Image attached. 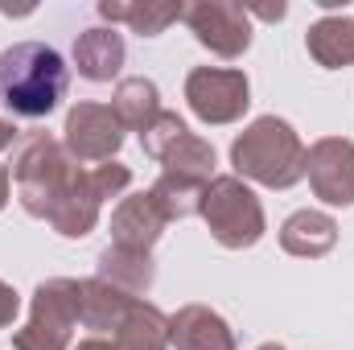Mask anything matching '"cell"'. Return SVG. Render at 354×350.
Returning a JSON list of instances; mask_svg holds the SVG:
<instances>
[{
  "mask_svg": "<svg viewBox=\"0 0 354 350\" xmlns=\"http://www.w3.org/2000/svg\"><path fill=\"white\" fill-rule=\"evenodd\" d=\"M185 103L202 124H235L252 107V83L231 66H194L185 75Z\"/></svg>",
  "mask_w": 354,
  "mask_h": 350,
  "instance_id": "7",
  "label": "cell"
},
{
  "mask_svg": "<svg viewBox=\"0 0 354 350\" xmlns=\"http://www.w3.org/2000/svg\"><path fill=\"white\" fill-rule=\"evenodd\" d=\"M17 313H21V297H17L12 284L0 280V330H8V326L17 322Z\"/></svg>",
  "mask_w": 354,
  "mask_h": 350,
  "instance_id": "24",
  "label": "cell"
},
{
  "mask_svg": "<svg viewBox=\"0 0 354 350\" xmlns=\"http://www.w3.org/2000/svg\"><path fill=\"white\" fill-rule=\"evenodd\" d=\"M161 165H165V174H174V177L198 181V185H210V181H214V165H218V157H214V145H210V140H202L198 132H185L181 140H174V145L165 149Z\"/></svg>",
  "mask_w": 354,
  "mask_h": 350,
  "instance_id": "21",
  "label": "cell"
},
{
  "mask_svg": "<svg viewBox=\"0 0 354 350\" xmlns=\"http://www.w3.org/2000/svg\"><path fill=\"white\" fill-rule=\"evenodd\" d=\"M75 66L87 83H111L124 66V37L111 25H95L75 37Z\"/></svg>",
  "mask_w": 354,
  "mask_h": 350,
  "instance_id": "14",
  "label": "cell"
},
{
  "mask_svg": "<svg viewBox=\"0 0 354 350\" xmlns=\"http://www.w3.org/2000/svg\"><path fill=\"white\" fill-rule=\"evenodd\" d=\"M79 326V280L54 276L33 288L29 322L12 334V350H66Z\"/></svg>",
  "mask_w": 354,
  "mask_h": 350,
  "instance_id": "5",
  "label": "cell"
},
{
  "mask_svg": "<svg viewBox=\"0 0 354 350\" xmlns=\"http://www.w3.org/2000/svg\"><path fill=\"white\" fill-rule=\"evenodd\" d=\"M99 280H107V284H115L120 293H128V297H140V293H149L153 288V280H157V268H153V252H132V248H103L99 252V272H95Z\"/></svg>",
  "mask_w": 354,
  "mask_h": 350,
  "instance_id": "16",
  "label": "cell"
},
{
  "mask_svg": "<svg viewBox=\"0 0 354 350\" xmlns=\"http://www.w3.org/2000/svg\"><path fill=\"white\" fill-rule=\"evenodd\" d=\"M338 243V223L326 214V210H297L284 219L280 227V248L288 256H301V260H322L326 252H334Z\"/></svg>",
  "mask_w": 354,
  "mask_h": 350,
  "instance_id": "13",
  "label": "cell"
},
{
  "mask_svg": "<svg viewBox=\"0 0 354 350\" xmlns=\"http://www.w3.org/2000/svg\"><path fill=\"white\" fill-rule=\"evenodd\" d=\"M12 140H17V128H12V124H8V120L0 116V153H4V149H8Z\"/></svg>",
  "mask_w": 354,
  "mask_h": 350,
  "instance_id": "27",
  "label": "cell"
},
{
  "mask_svg": "<svg viewBox=\"0 0 354 350\" xmlns=\"http://www.w3.org/2000/svg\"><path fill=\"white\" fill-rule=\"evenodd\" d=\"M185 132H189V128H185V120H181L177 111H161V116L140 132V149H145L153 161H161V157H165V149H169L174 140H181Z\"/></svg>",
  "mask_w": 354,
  "mask_h": 350,
  "instance_id": "23",
  "label": "cell"
},
{
  "mask_svg": "<svg viewBox=\"0 0 354 350\" xmlns=\"http://www.w3.org/2000/svg\"><path fill=\"white\" fill-rule=\"evenodd\" d=\"M62 145L83 165L87 161H115V153L124 145V124L107 103H75L66 111Z\"/></svg>",
  "mask_w": 354,
  "mask_h": 350,
  "instance_id": "9",
  "label": "cell"
},
{
  "mask_svg": "<svg viewBox=\"0 0 354 350\" xmlns=\"http://www.w3.org/2000/svg\"><path fill=\"white\" fill-rule=\"evenodd\" d=\"M115 347L120 350H169V317L149 305V301H132V309L124 313L120 330H115Z\"/></svg>",
  "mask_w": 354,
  "mask_h": 350,
  "instance_id": "18",
  "label": "cell"
},
{
  "mask_svg": "<svg viewBox=\"0 0 354 350\" xmlns=\"http://www.w3.org/2000/svg\"><path fill=\"white\" fill-rule=\"evenodd\" d=\"M136 297L120 293L115 284L91 276V280H79V326H87L95 334H115L124 313L132 309Z\"/></svg>",
  "mask_w": 354,
  "mask_h": 350,
  "instance_id": "15",
  "label": "cell"
},
{
  "mask_svg": "<svg viewBox=\"0 0 354 350\" xmlns=\"http://www.w3.org/2000/svg\"><path fill=\"white\" fill-rule=\"evenodd\" d=\"M99 17L111 21V29H115V21H124L132 33L157 37V33H165L174 21L185 17V4H120V0H99Z\"/></svg>",
  "mask_w": 354,
  "mask_h": 350,
  "instance_id": "19",
  "label": "cell"
},
{
  "mask_svg": "<svg viewBox=\"0 0 354 350\" xmlns=\"http://www.w3.org/2000/svg\"><path fill=\"white\" fill-rule=\"evenodd\" d=\"M111 111L120 116L124 128L145 132L165 107H161V91H157L153 79H120V87L111 95Z\"/></svg>",
  "mask_w": 354,
  "mask_h": 350,
  "instance_id": "20",
  "label": "cell"
},
{
  "mask_svg": "<svg viewBox=\"0 0 354 350\" xmlns=\"http://www.w3.org/2000/svg\"><path fill=\"white\" fill-rule=\"evenodd\" d=\"M231 165H235V177L260 181L268 190H288L305 177V145L288 120L260 116L235 136Z\"/></svg>",
  "mask_w": 354,
  "mask_h": 350,
  "instance_id": "2",
  "label": "cell"
},
{
  "mask_svg": "<svg viewBox=\"0 0 354 350\" xmlns=\"http://www.w3.org/2000/svg\"><path fill=\"white\" fill-rule=\"evenodd\" d=\"M71 87V71L58 50L41 42H17L0 54V103L21 120L50 116Z\"/></svg>",
  "mask_w": 354,
  "mask_h": 350,
  "instance_id": "1",
  "label": "cell"
},
{
  "mask_svg": "<svg viewBox=\"0 0 354 350\" xmlns=\"http://www.w3.org/2000/svg\"><path fill=\"white\" fill-rule=\"evenodd\" d=\"M75 350H120V347H115L111 338H83Z\"/></svg>",
  "mask_w": 354,
  "mask_h": 350,
  "instance_id": "26",
  "label": "cell"
},
{
  "mask_svg": "<svg viewBox=\"0 0 354 350\" xmlns=\"http://www.w3.org/2000/svg\"><path fill=\"white\" fill-rule=\"evenodd\" d=\"M8 190H12V174H8V169L0 165V210L8 206Z\"/></svg>",
  "mask_w": 354,
  "mask_h": 350,
  "instance_id": "28",
  "label": "cell"
},
{
  "mask_svg": "<svg viewBox=\"0 0 354 350\" xmlns=\"http://www.w3.org/2000/svg\"><path fill=\"white\" fill-rule=\"evenodd\" d=\"M198 214L210 227L214 243L227 248V252H243V248H256L264 239V206L252 194V185L235 174L214 177L202 190Z\"/></svg>",
  "mask_w": 354,
  "mask_h": 350,
  "instance_id": "4",
  "label": "cell"
},
{
  "mask_svg": "<svg viewBox=\"0 0 354 350\" xmlns=\"http://www.w3.org/2000/svg\"><path fill=\"white\" fill-rule=\"evenodd\" d=\"M169 347L177 350H239L235 330L210 305H181L169 317Z\"/></svg>",
  "mask_w": 354,
  "mask_h": 350,
  "instance_id": "12",
  "label": "cell"
},
{
  "mask_svg": "<svg viewBox=\"0 0 354 350\" xmlns=\"http://www.w3.org/2000/svg\"><path fill=\"white\" fill-rule=\"evenodd\" d=\"M128 181H132V169L120 165V161H103V165H95V169H79V177H75L71 190H66V198L54 206V214H50L46 223H50L58 235H66V239H83V235L95 231L103 202L115 198L120 190H128Z\"/></svg>",
  "mask_w": 354,
  "mask_h": 350,
  "instance_id": "6",
  "label": "cell"
},
{
  "mask_svg": "<svg viewBox=\"0 0 354 350\" xmlns=\"http://www.w3.org/2000/svg\"><path fill=\"white\" fill-rule=\"evenodd\" d=\"M181 21L189 25L198 46H206L218 58H239L252 46V17L235 0H198L185 8Z\"/></svg>",
  "mask_w": 354,
  "mask_h": 350,
  "instance_id": "8",
  "label": "cell"
},
{
  "mask_svg": "<svg viewBox=\"0 0 354 350\" xmlns=\"http://www.w3.org/2000/svg\"><path fill=\"white\" fill-rule=\"evenodd\" d=\"M79 177L75 157L66 153L62 140H54L50 132H29L21 153H17V165H12V181H17V202L25 214L33 219H50L54 206L66 198L71 181Z\"/></svg>",
  "mask_w": 354,
  "mask_h": 350,
  "instance_id": "3",
  "label": "cell"
},
{
  "mask_svg": "<svg viewBox=\"0 0 354 350\" xmlns=\"http://www.w3.org/2000/svg\"><path fill=\"white\" fill-rule=\"evenodd\" d=\"M260 350H284V347H280V342H264Z\"/></svg>",
  "mask_w": 354,
  "mask_h": 350,
  "instance_id": "29",
  "label": "cell"
},
{
  "mask_svg": "<svg viewBox=\"0 0 354 350\" xmlns=\"http://www.w3.org/2000/svg\"><path fill=\"white\" fill-rule=\"evenodd\" d=\"M309 58L326 71H346L354 66V17H322L309 33H305Z\"/></svg>",
  "mask_w": 354,
  "mask_h": 350,
  "instance_id": "17",
  "label": "cell"
},
{
  "mask_svg": "<svg viewBox=\"0 0 354 350\" xmlns=\"http://www.w3.org/2000/svg\"><path fill=\"white\" fill-rule=\"evenodd\" d=\"M169 219L161 214V206L153 202V194H132L115 206L111 214V243L115 248H132V252H153V243L165 235Z\"/></svg>",
  "mask_w": 354,
  "mask_h": 350,
  "instance_id": "11",
  "label": "cell"
},
{
  "mask_svg": "<svg viewBox=\"0 0 354 350\" xmlns=\"http://www.w3.org/2000/svg\"><path fill=\"white\" fill-rule=\"evenodd\" d=\"M202 190L206 185H198V181H185V177H174V174H161L153 181V202L161 206V214L177 223V219H189V214H198V202H202Z\"/></svg>",
  "mask_w": 354,
  "mask_h": 350,
  "instance_id": "22",
  "label": "cell"
},
{
  "mask_svg": "<svg viewBox=\"0 0 354 350\" xmlns=\"http://www.w3.org/2000/svg\"><path fill=\"white\" fill-rule=\"evenodd\" d=\"M305 177L326 206H354V140L322 136L305 149Z\"/></svg>",
  "mask_w": 354,
  "mask_h": 350,
  "instance_id": "10",
  "label": "cell"
},
{
  "mask_svg": "<svg viewBox=\"0 0 354 350\" xmlns=\"http://www.w3.org/2000/svg\"><path fill=\"white\" fill-rule=\"evenodd\" d=\"M243 8H248V4H243ZM284 12H288L284 4H264V8H248V17H264V21H280Z\"/></svg>",
  "mask_w": 354,
  "mask_h": 350,
  "instance_id": "25",
  "label": "cell"
}]
</instances>
